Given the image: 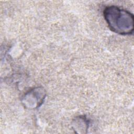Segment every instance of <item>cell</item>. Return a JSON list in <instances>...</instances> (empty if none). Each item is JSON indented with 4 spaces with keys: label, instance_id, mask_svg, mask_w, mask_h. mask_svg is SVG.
<instances>
[{
    "label": "cell",
    "instance_id": "1",
    "mask_svg": "<svg viewBox=\"0 0 134 134\" xmlns=\"http://www.w3.org/2000/svg\"><path fill=\"white\" fill-rule=\"evenodd\" d=\"M104 15L109 28L112 31L122 35L132 32L133 17L129 12L118 7L111 6L105 8Z\"/></svg>",
    "mask_w": 134,
    "mask_h": 134
},
{
    "label": "cell",
    "instance_id": "2",
    "mask_svg": "<svg viewBox=\"0 0 134 134\" xmlns=\"http://www.w3.org/2000/svg\"><path fill=\"white\" fill-rule=\"evenodd\" d=\"M45 97V93L42 88H35L31 90V91L27 93L23 101L25 102L29 101V103L27 105L29 107L31 106L34 108L38 107L39 105L42 103Z\"/></svg>",
    "mask_w": 134,
    "mask_h": 134
}]
</instances>
